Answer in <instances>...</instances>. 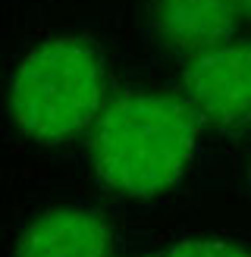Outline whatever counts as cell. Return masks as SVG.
<instances>
[{"label":"cell","instance_id":"1","mask_svg":"<svg viewBox=\"0 0 251 257\" xmlns=\"http://www.w3.org/2000/svg\"><path fill=\"white\" fill-rule=\"evenodd\" d=\"M201 116L185 97L129 91L104 104L91 125V163L110 191L148 201L185 176L198 151Z\"/></svg>","mask_w":251,"mask_h":257},{"label":"cell","instance_id":"2","mask_svg":"<svg viewBox=\"0 0 251 257\" xmlns=\"http://www.w3.org/2000/svg\"><path fill=\"white\" fill-rule=\"evenodd\" d=\"M107 69L85 38L60 35L19 63L10 85V113L29 138L63 145L91 128L104 110Z\"/></svg>","mask_w":251,"mask_h":257},{"label":"cell","instance_id":"3","mask_svg":"<svg viewBox=\"0 0 251 257\" xmlns=\"http://www.w3.org/2000/svg\"><path fill=\"white\" fill-rule=\"evenodd\" d=\"M185 100L220 128L251 125V44H220L195 54L182 75Z\"/></svg>","mask_w":251,"mask_h":257},{"label":"cell","instance_id":"4","mask_svg":"<svg viewBox=\"0 0 251 257\" xmlns=\"http://www.w3.org/2000/svg\"><path fill=\"white\" fill-rule=\"evenodd\" d=\"M16 257H116V232L91 207H50L25 226Z\"/></svg>","mask_w":251,"mask_h":257},{"label":"cell","instance_id":"5","mask_svg":"<svg viewBox=\"0 0 251 257\" xmlns=\"http://www.w3.org/2000/svg\"><path fill=\"white\" fill-rule=\"evenodd\" d=\"M235 0H151V29L179 54H204L226 44L238 25Z\"/></svg>","mask_w":251,"mask_h":257},{"label":"cell","instance_id":"6","mask_svg":"<svg viewBox=\"0 0 251 257\" xmlns=\"http://www.w3.org/2000/svg\"><path fill=\"white\" fill-rule=\"evenodd\" d=\"M148 257H251V248L232 238H179Z\"/></svg>","mask_w":251,"mask_h":257},{"label":"cell","instance_id":"7","mask_svg":"<svg viewBox=\"0 0 251 257\" xmlns=\"http://www.w3.org/2000/svg\"><path fill=\"white\" fill-rule=\"evenodd\" d=\"M235 7H238V16L251 19V0H235Z\"/></svg>","mask_w":251,"mask_h":257},{"label":"cell","instance_id":"8","mask_svg":"<svg viewBox=\"0 0 251 257\" xmlns=\"http://www.w3.org/2000/svg\"><path fill=\"white\" fill-rule=\"evenodd\" d=\"M245 179H248V191H251V148H248V163H245Z\"/></svg>","mask_w":251,"mask_h":257}]
</instances>
